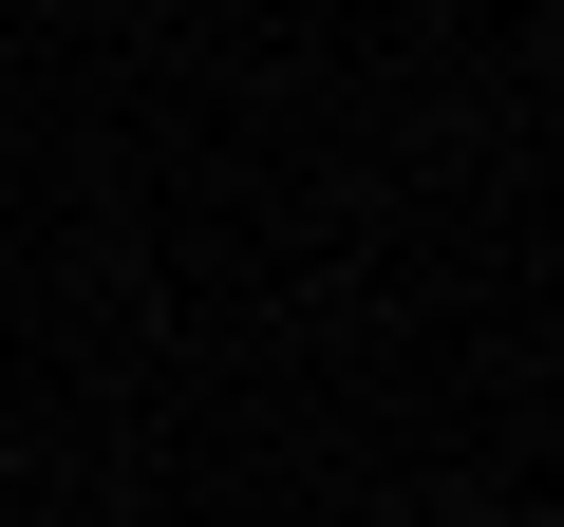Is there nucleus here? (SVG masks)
Segmentation results:
<instances>
[]
</instances>
